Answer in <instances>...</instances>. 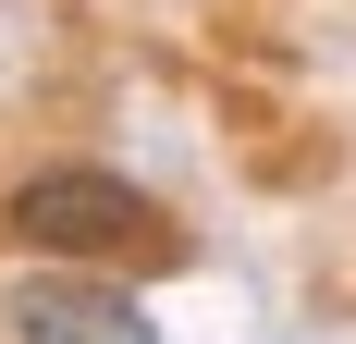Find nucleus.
<instances>
[{"label":"nucleus","mask_w":356,"mask_h":344,"mask_svg":"<svg viewBox=\"0 0 356 344\" xmlns=\"http://www.w3.org/2000/svg\"><path fill=\"white\" fill-rule=\"evenodd\" d=\"M0 234L25 258H86V271H123V258H172V209L147 197L136 172L111 160H37L0 185Z\"/></svg>","instance_id":"obj_1"},{"label":"nucleus","mask_w":356,"mask_h":344,"mask_svg":"<svg viewBox=\"0 0 356 344\" xmlns=\"http://www.w3.org/2000/svg\"><path fill=\"white\" fill-rule=\"evenodd\" d=\"M0 344H160V308L123 271L25 258V271H0Z\"/></svg>","instance_id":"obj_2"}]
</instances>
